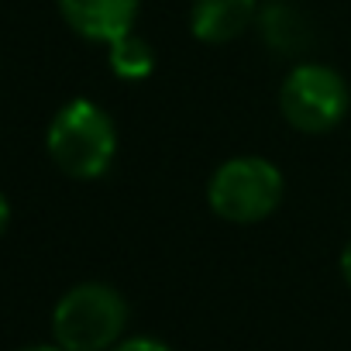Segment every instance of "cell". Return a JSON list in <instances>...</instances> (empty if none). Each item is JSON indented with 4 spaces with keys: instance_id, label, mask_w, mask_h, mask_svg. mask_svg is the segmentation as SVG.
Instances as JSON below:
<instances>
[{
    "instance_id": "cell-1",
    "label": "cell",
    "mask_w": 351,
    "mask_h": 351,
    "mask_svg": "<svg viewBox=\"0 0 351 351\" xmlns=\"http://www.w3.org/2000/svg\"><path fill=\"white\" fill-rule=\"evenodd\" d=\"M45 148L59 172L73 180H97L114 162L117 128L100 104L76 97L56 110L45 131Z\"/></svg>"
},
{
    "instance_id": "cell-2",
    "label": "cell",
    "mask_w": 351,
    "mask_h": 351,
    "mask_svg": "<svg viewBox=\"0 0 351 351\" xmlns=\"http://www.w3.org/2000/svg\"><path fill=\"white\" fill-rule=\"evenodd\" d=\"M128 330V300L107 282H76L52 310V337L66 351H114Z\"/></svg>"
},
{
    "instance_id": "cell-3",
    "label": "cell",
    "mask_w": 351,
    "mask_h": 351,
    "mask_svg": "<svg viewBox=\"0 0 351 351\" xmlns=\"http://www.w3.org/2000/svg\"><path fill=\"white\" fill-rule=\"evenodd\" d=\"M286 180L262 155H234L221 162L207 183V207L228 224H262L282 204Z\"/></svg>"
},
{
    "instance_id": "cell-4",
    "label": "cell",
    "mask_w": 351,
    "mask_h": 351,
    "mask_svg": "<svg viewBox=\"0 0 351 351\" xmlns=\"http://www.w3.org/2000/svg\"><path fill=\"white\" fill-rule=\"evenodd\" d=\"M279 110L300 134H327L351 110L348 80L327 62H296L279 86Z\"/></svg>"
},
{
    "instance_id": "cell-5",
    "label": "cell",
    "mask_w": 351,
    "mask_h": 351,
    "mask_svg": "<svg viewBox=\"0 0 351 351\" xmlns=\"http://www.w3.org/2000/svg\"><path fill=\"white\" fill-rule=\"evenodd\" d=\"M59 11L80 38L110 45L134 28L138 0H59Z\"/></svg>"
},
{
    "instance_id": "cell-6",
    "label": "cell",
    "mask_w": 351,
    "mask_h": 351,
    "mask_svg": "<svg viewBox=\"0 0 351 351\" xmlns=\"http://www.w3.org/2000/svg\"><path fill=\"white\" fill-rule=\"evenodd\" d=\"M255 32H258L262 45L269 52H276L279 59H300L317 42L313 21L306 18V11L293 8L289 0H262Z\"/></svg>"
},
{
    "instance_id": "cell-7",
    "label": "cell",
    "mask_w": 351,
    "mask_h": 351,
    "mask_svg": "<svg viewBox=\"0 0 351 351\" xmlns=\"http://www.w3.org/2000/svg\"><path fill=\"white\" fill-rule=\"evenodd\" d=\"M262 0H193L190 32L204 45H228L255 28Z\"/></svg>"
},
{
    "instance_id": "cell-8",
    "label": "cell",
    "mask_w": 351,
    "mask_h": 351,
    "mask_svg": "<svg viewBox=\"0 0 351 351\" xmlns=\"http://www.w3.org/2000/svg\"><path fill=\"white\" fill-rule=\"evenodd\" d=\"M107 62H110V73L117 80H128V83H138V80H148L155 73V49L152 42H145L141 35L128 32L121 35L117 42L107 45Z\"/></svg>"
},
{
    "instance_id": "cell-9",
    "label": "cell",
    "mask_w": 351,
    "mask_h": 351,
    "mask_svg": "<svg viewBox=\"0 0 351 351\" xmlns=\"http://www.w3.org/2000/svg\"><path fill=\"white\" fill-rule=\"evenodd\" d=\"M114 351H172L165 341H158V337H145V334H138V337H124Z\"/></svg>"
},
{
    "instance_id": "cell-10",
    "label": "cell",
    "mask_w": 351,
    "mask_h": 351,
    "mask_svg": "<svg viewBox=\"0 0 351 351\" xmlns=\"http://www.w3.org/2000/svg\"><path fill=\"white\" fill-rule=\"evenodd\" d=\"M341 276H344V282H348V289H351V238H348V245H344V252H341Z\"/></svg>"
},
{
    "instance_id": "cell-11",
    "label": "cell",
    "mask_w": 351,
    "mask_h": 351,
    "mask_svg": "<svg viewBox=\"0 0 351 351\" xmlns=\"http://www.w3.org/2000/svg\"><path fill=\"white\" fill-rule=\"evenodd\" d=\"M8 224H11V204H8V197H4V193H0V238H4Z\"/></svg>"
},
{
    "instance_id": "cell-12",
    "label": "cell",
    "mask_w": 351,
    "mask_h": 351,
    "mask_svg": "<svg viewBox=\"0 0 351 351\" xmlns=\"http://www.w3.org/2000/svg\"><path fill=\"white\" fill-rule=\"evenodd\" d=\"M18 351H66L59 344H28V348H18Z\"/></svg>"
}]
</instances>
